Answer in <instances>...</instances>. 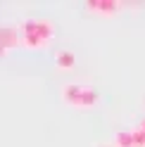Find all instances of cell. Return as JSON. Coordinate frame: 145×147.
Segmentation results:
<instances>
[{"instance_id": "obj_1", "label": "cell", "mask_w": 145, "mask_h": 147, "mask_svg": "<svg viewBox=\"0 0 145 147\" xmlns=\"http://www.w3.org/2000/svg\"><path fill=\"white\" fill-rule=\"evenodd\" d=\"M86 7L90 12L100 14V17H114L117 12L121 10V3L119 0H88Z\"/></svg>"}, {"instance_id": "obj_2", "label": "cell", "mask_w": 145, "mask_h": 147, "mask_svg": "<svg viewBox=\"0 0 145 147\" xmlns=\"http://www.w3.org/2000/svg\"><path fill=\"white\" fill-rule=\"evenodd\" d=\"M81 93H83V86H76V83H67L62 88V100L71 107H79L81 102Z\"/></svg>"}, {"instance_id": "obj_3", "label": "cell", "mask_w": 145, "mask_h": 147, "mask_svg": "<svg viewBox=\"0 0 145 147\" xmlns=\"http://www.w3.org/2000/svg\"><path fill=\"white\" fill-rule=\"evenodd\" d=\"M74 62H76V57H74V52H71V50H60L55 55L57 69H74Z\"/></svg>"}, {"instance_id": "obj_4", "label": "cell", "mask_w": 145, "mask_h": 147, "mask_svg": "<svg viewBox=\"0 0 145 147\" xmlns=\"http://www.w3.org/2000/svg\"><path fill=\"white\" fill-rule=\"evenodd\" d=\"M100 95L95 93L93 88H83V93H81V102H79V109H88V107H95Z\"/></svg>"}, {"instance_id": "obj_5", "label": "cell", "mask_w": 145, "mask_h": 147, "mask_svg": "<svg viewBox=\"0 0 145 147\" xmlns=\"http://www.w3.org/2000/svg\"><path fill=\"white\" fill-rule=\"evenodd\" d=\"M17 43H19V40H17V33H14L12 29H0V45H3L5 50L14 48Z\"/></svg>"}, {"instance_id": "obj_6", "label": "cell", "mask_w": 145, "mask_h": 147, "mask_svg": "<svg viewBox=\"0 0 145 147\" xmlns=\"http://www.w3.org/2000/svg\"><path fill=\"white\" fill-rule=\"evenodd\" d=\"M114 145H117V147H133V135H131V131H119L117 138H114Z\"/></svg>"}, {"instance_id": "obj_7", "label": "cell", "mask_w": 145, "mask_h": 147, "mask_svg": "<svg viewBox=\"0 0 145 147\" xmlns=\"http://www.w3.org/2000/svg\"><path fill=\"white\" fill-rule=\"evenodd\" d=\"M131 135H133V147H145V131H143L140 126L133 128Z\"/></svg>"}, {"instance_id": "obj_8", "label": "cell", "mask_w": 145, "mask_h": 147, "mask_svg": "<svg viewBox=\"0 0 145 147\" xmlns=\"http://www.w3.org/2000/svg\"><path fill=\"white\" fill-rule=\"evenodd\" d=\"M5 55H7V50L3 48V45H0V57H5Z\"/></svg>"}, {"instance_id": "obj_9", "label": "cell", "mask_w": 145, "mask_h": 147, "mask_svg": "<svg viewBox=\"0 0 145 147\" xmlns=\"http://www.w3.org/2000/svg\"><path fill=\"white\" fill-rule=\"evenodd\" d=\"M140 128H143V131H145V119H143V121H140Z\"/></svg>"}, {"instance_id": "obj_10", "label": "cell", "mask_w": 145, "mask_h": 147, "mask_svg": "<svg viewBox=\"0 0 145 147\" xmlns=\"http://www.w3.org/2000/svg\"><path fill=\"white\" fill-rule=\"evenodd\" d=\"M102 147H112V145H102Z\"/></svg>"}]
</instances>
